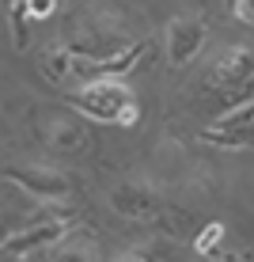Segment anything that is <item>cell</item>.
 I'll return each mask as SVG.
<instances>
[{"label":"cell","instance_id":"cell-7","mask_svg":"<svg viewBox=\"0 0 254 262\" xmlns=\"http://www.w3.org/2000/svg\"><path fill=\"white\" fill-rule=\"evenodd\" d=\"M46 141L53 144V148H61V152H76V148H84L87 137H84V129L72 125V122H50Z\"/></svg>","mask_w":254,"mask_h":262},{"label":"cell","instance_id":"cell-10","mask_svg":"<svg viewBox=\"0 0 254 262\" xmlns=\"http://www.w3.org/2000/svg\"><path fill=\"white\" fill-rule=\"evenodd\" d=\"M228 4L243 23H254V0H228Z\"/></svg>","mask_w":254,"mask_h":262},{"label":"cell","instance_id":"cell-6","mask_svg":"<svg viewBox=\"0 0 254 262\" xmlns=\"http://www.w3.org/2000/svg\"><path fill=\"white\" fill-rule=\"evenodd\" d=\"M110 205L122 216H148L152 205H156V198H152V190L141 186V183H118L114 194H110Z\"/></svg>","mask_w":254,"mask_h":262},{"label":"cell","instance_id":"cell-4","mask_svg":"<svg viewBox=\"0 0 254 262\" xmlns=\"http://www.w3.org/2000/svg\"><path fill=\"white\" fill-rule=\"evenodd\" d=\"M250 76H254V53L235 46V50H224V57L213 65L209 88H216V92H235V88H243Z\"/></svg>","mask_w":254,"mask_h":262},{"label":"cell","instance_id":"cell-2","mask_svg":"<svg viewBox=\"0 0 254 262\" xmlns=\"http://www.w3.org/2000/svg\"><path fill=\"white\" fill-rule=\"evenodd\" d=\"M205 42V19L201 15H175L167 27V57L175 69L190 65V61L197 57V50H201Z\"/></svg>","mask_w":254,"mask_h":262},{"label":"cell","instance_id":"cell-5","mask_svg":"<svg viewBox=\"0 0 254 262\" xmlns=\"http://www.w3.org/2000/svg\"><path fill=\"white\" fill-rule=\"evenodd\" d=\"M68 232V224H61V221H53V224H34L31 232H19V236H12V239H4L0 243V255L4 258H15V255H42L46 251L50 255V247L57 243L61 236Z\"/></svg>","mask_w":254,"mask_h":262},{"label":"cell","instance_id":"cell-1","mask_svg":"<svg viewBox=\"0 0 254 262\" xmlns=\"http://www.w3.org/2000/svg\"><path fill=\"white\" fill-rule=\"evenodd\" d=\"M68 99L72 106H80L84 114H91L99 122H118V125L137 122V99H133L122 76H99L91 84H84L80 92H72Z\"/></svg>","mask_w":254,"mask_h":262},{"label":"cell","instance_id":"cell-8","mask_svg":"<svg viewBox=\"0 0 254 262\" xmlns=\"http://www.w3.org/2000/svg\"><path fill=\"white\" fill-rule=\"evenodd\" d=\"M220 239H224V224H209V228L201 232V236H197V243H194V247H197V255H209V251H213Z\"/></svg>","mask_w":254,"mask_h":262},{"label":"cell","instance_id":"cell-9","mask_svg":"<svg viewBox=\"0 0 254 262\" xmlns=\"http://www.w3.org/2000/svg\"><path fill=\"white\" fill-rule=\"evenodd\" d=\"M53 8H57V0H27V15L31 19H46V15H53Z\"/></svg>","mask_w":254,"mask_h":262},{"label":"cell","instance_id":"cell-3","mask_svg":"<svg viewBox=\"0 0 254 262\" xmlns=\"http://www.w3.org/2000/svg\"><path fill=\"white\" fill-rule=\"evenodd\" d=\"M8 183L23 186L27 194L42 198V202H65L72 194L68 179L61 171H50V167H8Z\"/></svg>","mask_w":254,"mask_h":262}]
</instances>
